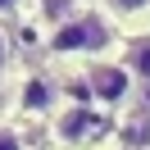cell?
<instances>
[{"label":"cell","mask_w":150,"mask_h":150,"mask_svg":"<svg viewBox=\"0 0 150 150\" xmlns=\"http://www.w3.org/2000/svg\"><path fill=\"white\" fill-rule=\"evenodd\" d=\"M105 41H109V28H105L100 18H91V14H82V18H68V23H59V28H55L50 50L73 55V50H100Z\"/></svg>","instance_id":"obj_1"},{"label":"cell","mask_w":150,"mask_h":150,"mask_svg":"<svg viewBox=\"0 0 150 150\" xmlns=\"http://www.w3.org/2000/svg\"><path fill=\"white\" fill-rule=\"evenodd\" d=\"M86 91H91L96 100H105V105H123V100L132 96V73H127V64L96 59V64L86 68Z\"/></svg>","instance_id":"obj_2"},{"label":"cell","mask_w":150,"mask_h":150,"mask_svg":"<svg viewBox=\"0 0 150 150\" xmlns=\"http://www.w3.org/2000/svg\"><path fill=\"white\" fill-rule=\"evenodd\" d=\"M50 100H55V86H50V82H41V77L23 86V109H28V114H37V109H50Z\"/></svg>","instance_id":"obj_3"},{"label":"cell","mask_w":150,"mask_h":150,"mask_svg":"<svg viewBox=\"0 0 150 150\" xmlns=\"http://www.w3.org/2000/svg\"><path fill=\"white\" fill-rule=\"evenodd\" d=\"M123 64H127V73H132V77L150 82V41H137V46L127 50V59H123Z\"/></svg>","instance_id":"obj_4"},{"label":"cell","mask_w":150,"mask_h":150,"mask_svg":"<svg viewBox=\"0 0 150 150\" xmlns=\"http://www.w3.org/2000/svg\"><path fill=\"white\" fill-rule=\"evenodd\" d=\"M86 127H91V118H86V114H77V109H68L64 118H59V137H64V141L86 137Z\"/></svg>","instance_id":"obj_5"},{"label":"cell","mask_w":150,"mask_h":150,"mask_svg":"<svg viewBox=\"0 0 150 150\" xmlns=\"http://www.w3.org/2000/svg\"><path fill=\"white\" fill-rule=\"evenodd\" d=\"M109 5H114L118 14H141V9L150 5V0H109Z\"/></svg>","instance_id":"obj_6"},{"label":"cell","mask_w":150,"mask_h":150,"mask_svg":"<svg viewBox=\"0 0 150 150\" xmlns=\"http://www.w3.org/2000/svg\"><path fill=\"white\" fill-rule=\"evenodd\" d=\"M0 150H23L18 132H9V127H0Z\"/></svg>","instance_id":"obj_7"},{"label":"cell","mask_w":150,"mask_h":150,"mask_svg":"<svg viewBox=\"0 0 150 150\" xmlns=\"http://www.w3.org/2000/svg\"><path fill=\"white\" fill-rule=\"evenodd\" d=\"M9 9H18V0H0V14H9Z\"/></svg>","instance_id":"obj_8"},{"label":"cell","mask_w":150,"mask_h":150,"mask_svg":"<svg viewBox=\"0 0 150 150\" xmlns=\"http://www.w3.org/2000/svg\"><path fill=\"white\" fill-rule=\"evenodd\" d=\"M5 55H9V41H5V32H0V64H5Z\"/></svg>","instance_id":"obj_9"}]
</instances>
